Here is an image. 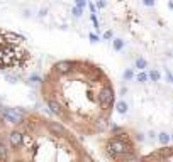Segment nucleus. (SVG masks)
Returning <instances> with one entry per match:
<instances>
[{
	"instance_id": "f257e3e1",
	"label": "nucleus",
	"mask_w": 173,
	"mask_h": 162,
	"mask_svg": "<svg viewBox=\"0 0 173 162\" xmlns=\"http://www.w3.org/2000/svg\"><path fill=\"white\" fill-rule=\"evenodd\" d=\"M112 80L102 66L88 59H61L41 80V98L49 113L82 137L104 134L112 111L100 102V93Z\"/></svg>"
},
{
	"instance_id": "f03ea898",
	"label": "nucleus",
	"mask_w": 173,
	"mask_h": 162,
	"mask_svg": "<svg viewBox=\"0 0 173 162\" xmlns=\"http://www.w3.org/2000/svg\"><path fill=\"white\" fill-rule=\"evenodd\" d=\"M17 127L24 139L19 149L10 152L9 160H93L73 130L60 120L27 111Z\"/></svg>"
},
{
	"instance_id": "7ed1b4c3",
	"label": "nucleus",
	"mask_w": 173,
	"mask_h": 162,
	"mask_svg": "<svg viewBox=\"0 0 173 162\" xmlns=\"http://www.w3.org/2000/svg\"><path fill=\"white\" fill-rule=\"evenodd\" d=\"M100 149L104 157L115 162L139 160L138 134L126 127H112V130L100 140Z\"/></svg>"
},
{
	"instance_id": "20e7f679",
	"label": "nucleus",
	"mask_w": 173,
	"mask_h": 162,
	"mask_svg": "<svg viewBox=\"0 0 173 162\" xmlns=\"http://www.w3.org/2000/svg\"><path fill=\"white\" fill-rule=\"evenodd\" d=\"M139 160H173V147L163 145L161 149H156L154 152L139 156Z\"/></svg>"
},
{
	"instance_id": "39448f33",
	"label": "nucleus",
	"mask_w": 173,
	"mask_h": 162,
	"mask_svg": "<svg viewBox=\"0 0 173 162\" xmlns=\"http://www.w3.org/2000/svg\"><path fill=\"white\" fill-rule=\"evenodd\" d=\"M22 139H24V134L22 130H20V127H10L9 130H7V143H9L10 147V152H14V150H17L20 147V143H22Z\"/></svg>"
},
{
	"instance_id": "423d86ee",
	"label": "nucleus",
	"mask_w": 173,
	"mask_h": 162,
	"mask_svg": "<svg viewBox=\"0 0 173 162\" xmlns=\"http://www.w3.org/2000/svg\"><path fill=\"white\" fill-rule=\"evenodd\" d=\"M158 140H160L161 145H168L170 140H171V137H170V134H166V132H161V134L158 135Z\"/></svg>"
},
{
	"instance_id": "0eeeda50",
	"label": "nucleus",
	"mask_w": 173,
	"mask_h": 162,
	"mask_svg": "<svg viewBox=\"0 0 173 162\" xmlns=\"http://www.w3.org/2000/svg\"><path fill=\"white\" fill-rule=\"evenodd\" d=\"M114 108L119 111V113L124 115L126 111H127V103H126V102H119V103H115V106H114Z\"/></svg>"
},
{
	"instance_id": "6e6552de",
	"label": "nucleus",
	"mask_w": 173,
	"mask_h": 162,
	"mask_svg": "<svg viewBox=\"0 0 173 162\" xmlns=\"http://www.w3.org/2000/svg\"><path fill=\"white\" fill-rule=\"evenodd\" d=\"M148 78H149V80H153V81H160L161 74H160V71L153 69V71H149V74H148Z\"/></svg>"
},
{
	"instance_id": "1a4fd4ad",
	"label": "nucleus",
	"mask_w": 173,
	"mask_h": 162,
	"mask_svg": "<svg viewBox=\"0 0 173 162\" xmlns=\"http://www.w3.org/2000/svg\"><path fill=\"white\" fill-rule=\"evenodd\" d=\"M146 66H148V63L144 57H139V59L136 61V68H139V69H146Z\"/></svg>"
},
{
	"instance_id": "9d476101",
	"label": "nucleus",
	"mask_w": 173,
	"mask_h": 162,
	"mask_svg": "<svg viewBox=\"0 0 173 162\" xmlns=\"http://www.w3.org/2000/svg\"><path fill=\"white\" fill-rule=\"evenodd\" d=\"M122 48H124V41H122V39H115L114 41V49L115 51H121Z\"/></svg>"
},
{
	"instance_id": "9b49d317",
	"label": "nucleus",
	"mask_w": 173,
	"mask_h": 162,
	"mask_svg": "<svg viewBox=\"0 0 173 162\" xmlns=\"http://www.w3.org/2000/svg\"><path fill=\"white\" fill-rule=\"evenodd\" d=\"M71 14H73L75 17H82V14H83V9H82V7H78V5H75L73 10H71Z\"/></svg>"
},
{
	"instance_id": "f8f14e48",
	"label": "nucleus",
	"mask_w": 173,
	"mask_h": 162,
	"mask_svg": "<svg viewBox=\"0 0 173 162\" xmlns=\"http://www.w3.org/2000/svg\"><path fill=\"white\" fill-rule=\"evenodd\" d=\"M136 80H138L139 83H146L148 81V74L146 73H138L136 74Z\"/></svg>"
},
{
	"instance_id": "ddd939ff",
	"label": "nucleus",
	"mask_w": 173,
	"mask_h": 162,
	"mask_svg": "<svg viewBox=\"0 0 173 162\" xmlns=\"http://www.w3.org/2000/svg\"><path fill=\"white\" fill-rule=\"evenodd\" d=\"M124 78H126V80H132V78H134V71H132V69L124 71Z\"/></svg>"
},
{
	"instance_id": "4468645a",
	"label": "nucleus",
	"mask_w": 173,
	"mask_h": 162,
	"mask_svg": "<svg viewBox=\"0 0 173 162\" xmlns=\"http://www.w3.org/2000/svg\"><path fill=\"white\" fill-rule=\"evenodd\" d=\"M90 19H92V22H93V26H95V29L99 31V20H97V15H95V14H92V15H90Z\"/></svg>"
},
{
	"instance_id": "2eb2a0df",
	"label": "nucleus",
	"mask_w": 173,
	"mask_h": 162,
	"mask_svg": "<svg viewBox=\"0 0 173 162\" xmlns=\"http://www.w3.org/2000/svg\"><path fill=\"white\" fill-rule=\"evenodd\" d=\"M75 5L82 7V9H85V7H86V0H75Z\"/></svg>"
},
{
	"instance_id": "dca6fc26",
	"label": "nucleus",
	"mask_w": 173,
	"mask_h": 162,
	"mask_svg": "<svg viewBox=\"0 0 173 162\" xmlns=\"http://www.w3.org/2000/svg\"><path fill=\"white\" fill-rule=\"evenodd\" d=\"M5 78L9 80V83H16L17 80V76H14V74H5Z\"/></svg>"
},
{
	"instance_id": "f3484780",
	"label": "nucleus",
	"mask_w": 173,
	"mask_h": 162,
	"mask_svg": "<svg viewBox=\"0 0 173 162\" xmlns=\"http://www.w3.org/2000/svg\"><path fill=\"white\" fill-rule=\"evenodd\" d=\"M95 7H97V9H104V7H105V2H104V0H97Z\"/></svg>"
},
{
	"instance_id": "a211bd4d",
	"label": "nucleus",
	"mask_w": 173,
	"mask_h": 162,
	"mask_svg": "<svg viewBox=\"0 0 173 162\" xmlns=\"http://www.w3.org/2000/svg\"><path fill=\"white\" fill-rule=\"evenodd\" d=\"M88 37H90V41H92V42H99V41H100V39H99V35H97V34H90Z\"/></svg>"
},
{
	"instance_id": "6ab92c4d",
	"label": "nucleus",
	"mask_w": 173,
	"mask_h": 162,
	"mask_svg": "<svg viewBox=\"0 0 173 162\" xmlns=\"http://www.w3.org/2000/svg\"><path fill=\"white\" fill-rule=\"evenodd\" d=\"M104 39H105V41H109V39H112V31H107L105 34H104Z\"/></svg>"
},
{
	"instance_id": "aec40b11",
	"label": "nucleus",
	"mask_w": 173,
	"mask_h": 162,
	"mask_svg": "<svg viewBox=\"0 0 173 162\" xmlns=\"http://www.w3.org/2000/svg\"><path fill=\"white\" fill-rule=\"evenodd\" d=\"M88 7H90V12H92V14H95V12H97V7L93 5V3H90Z\"/></svg>"
},
{
	"instance_id": "412c9836",
	"label": "nucleus",
	"mask_w": 173,
	"mask_h": 162,
	"mask_svg": "<svg viewBox=\"0 0 173 162\" xmlns=\"http://www.w3.org/2000/svg\"><path fill=\"white\" fill-rule=\"evenodd\" d=\"M144 3H146V5H153L154 0H144Z\"/></svg>"
},
{
	"instance_id": "4be33fe9",
	"label": "nucleus",
	"mask_w": 173,
	"mask_h": 162,
	"mask_svg": "<svg viewBox=\"0 0 173 162\" xmlns=\"http://www.w3.org/2000/svg\"><path fill=\"white\" fill-rule=\"evenodd\" d=\"M166 76L170 78V80H171V83H173V74H171V73H166Z\"/></svg>"
},
{
	"instance_id": "5701e85b",
	"label": "nucleus",
	"mask_w": 173,
	"mask_h": 162,
	"mask_svg": "<svg viewBox=\"0 0 173 162\" xmlns=\"http://www.w3.org/2000/svg\"><path fill=\"white\" fill-rule=\"evenodd\" d=\"M170 137H171V140H173V135H170Z\"/></svg>"
}]
</instances>
